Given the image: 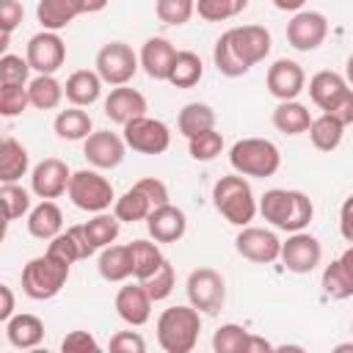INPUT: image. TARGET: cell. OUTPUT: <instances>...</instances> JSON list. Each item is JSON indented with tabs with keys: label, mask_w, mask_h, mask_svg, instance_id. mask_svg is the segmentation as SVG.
<instances>
[{
	"label": "cell",
	"mask_w": 353,
	"mask_h": 353,
	"mask_svg": "<svg viewBox=\"0 0 353 353\" xmlns=\"http://www.w3.org/2000/svg\"><path fill=\"white\" fill-rule=\"evenodd\" d=\"M259 215L273 223L276 229L292 234L303 232L314 215V204L303 190H287V188H270L259 199Z\"/></svg>",
	"instance_id": "cell-1"
},
{
	"label": "cell",
	"mask_w": 353,
	"mask_h": 353,
	"mask_svg": "<svg viewBox=\"0 0 353 353\" xmlns=\"http://www.w3.org/2000/svg\"><path fill=\"white\" fill-rule=\"evenodd\" d=\"M212 204L232 226H248L259 212V201L243 174H226L212 185Z\"/></svg>",
	"instance_id": "cell-2"
},
{
	"label": "cell",
	"mask_w": 353,
	"mask_h": 353,
	"mask_svg": "<svg viewBox=\"0 0 353 353\" xmlns=\"http://www.w3.org/2000/svg\"><path fill=\"white\" fill-rule=\"evenodd\" d=\"M201 312L196 306H168L157 317V345L165 353H190L199 342Z\"/></svg>",
	"instance_id": "cell-3"
},
{
	"label": "cell",
	"mask_w": 353,
	"mask_h": 353,
	"mask_svg": "<svg viewBox=\"0 0 353 353\" xmlns=\"http://www.w3.org/2000/svg\"><path fill=\"white\" fill-rule=\"evenodd\" d=\"M69 270L72 265L52 256L50 251H44L41 256H33L25 268H22V292L33 301H50L55 298L66 281H69Z\"/></svg>",
	"instance_id": "cell-4"
},
{
	"label": "cell",
	"mask_w": 353,
	"mask_h": 353,
	"mask_svg": "<svg viewBox=\"0 0 353 353\" xmlns=\"http://www.w3.org/2000/svg\"><path fill=\"white\" fill-rule=\"evenodd\" d=\"M229 165L243 176H273L281 168V152L268 138H240L229 149Z\"/></svg>",
	"instance_id": "cell-5"
},
{
	"label": "cell",
	"mask_w": 353,
	"mask_h": 353,
	"mask_svg": "<svg viewBox=\"0 0 353 353\" xmlns=\"http://www.w3.org/2000/svg\"><path fill=\"white\" fill-rule=\"evenodd\" d=\"M66 196L72 199V204L83 212H105L116 196H113V185L94 168H80L72 174L69 179V190Z\"/></svg>",
	"instance_id": "cell-6"
},
{
	"label": "cell",
	"mask_w": 353,
	"mask_h": 353,
	"mask_svg": "<svg viewBox=\"0 0 353 353\" xmlns=\"http://www.w3.org/2000/svg\"><path fill=\"white\" fill-rule=\"evenodd\" d=\"M97 74L102 77V83L108 85H127L138 66H141V58L135 55V50L124 41H108L99 47L97 52Z\"/></svg>",
	"instance_id": "cell-7"
},
{
	"label": "cell",
	"mask_w": 353,
	"mask_h": 353,
	"mask_svg": "<svg viewBox=\"0 0 353 353\" xmlns=\"http://www.w3.org/2000/svg\"><path fill=\"white\" fill-rule=\"evenodd\" d=\"M185 292L190 306H196L201 314H218L226 301V281L212 268H196L185 281Z\"/></svg>",
	"instance_id": "cell-8"
},
{
	"label": "cell",
	"mask_w": 353,
	"mask_h": 353,
	"mask_svg": "<svg viewBox=\"0 0 353 353\" xmlns=\"http://www.w3.org/2000/svg\"><path fill=\"white\" fill-rule=\"evenodd\" d=\"M121 135H124L127 146L141 154H163L171 146L168 124H163L160 119H149V116H138V119L127 121Z\"/></svg>",
	"instance_id": "cell-9"
},
{
	"label": "cell",
	"mask_w": 353,
	"mask_h": 353,
	"mask_svg": "<svg viewBox=\"0 0 353 353\" xmlns=\"http://www.w3.org/2000/svg\"><path fill=\"white\" fill-rule=\"evenodd\" d=\"M279 259L284 262V268H287L290 273L306 276V273H312V270L320 265V259H323V245H320V240H317L314 234H309L306 229H303V232H292V234L281 243V256H279Z\"/></svg>",
	"instance_id": "cell-10"
},
{
	"label": "cell",
	"mask_w": 353,
	"mask_h": 353,
	"mask_svg": "<svg viewBox=\"0 0 353 353\" xmlns=\"http://www.w3.org/2000/svg\"><path fill=\"white\" fill-rule=\"evenodd\" d=\"M25 58L36 74H55L66 61V44L55 30H41L30 36Z\"/></svg>",
	"instance_id": "cell-11"
},
{
	"label": "cell",
	"mask_w": 353,
	"mask_h": 353,
	"mask_svg": "<svg viewBox=\"0 0 353 353\" xmlns=\"http://www.w3.org/2000/svg\"><path fill=\"white\" fill-rule=\"evenodd\" d=\"M328 36V19L320 11H295L287 22V41L298 52L317 50Z\"/></svg>",
	"instance_id": "cell-12"
},
{
	"label": "cell",
	"mask_w": 353,
	"mask_h": 353,
	"mask_svg": "<svg viewBox=\"0 0 353 353\" xmlns=\"http://www.w3.org/2000/svg\"><path fill=\"white\" fill-rule=\"evenodd\" d=\"M234 248L243 259L256 265H270L281 256V240L270 229H259V226H240L234 237Z\"/></svg>",
	"instance_id": "cell-13"
},
{
	"label": "cell",
	"mask_w": 353,
	"mask_h": 353,
	"mask_svg": "<svg viewBox=\"0 0 353 353\" xmlns=\"http://www.w3.org/2000/svg\"><path fill=\"white\" fill-rule=\"evenodd\" d=\"M127 152V141L124 135H116L110 130H97L83 141V157L94 165V168H116L121 165Z\"/></svg>",
	"instance_id": "cell-14"
},
{
	"label": "cell",
	"mask_w": 353,
	"mask_h": 353,
	"mask_svg": "<svg viewBox=\"0 0 353 353\" xmlns=\"http://www.w3.org/2000/svg\"><path fill=\"white\" fill-rule=\"evenodd\" d=\"M72 171L61 157H44L30 171V190L39 199H58L69 190Z\"/></svg>",
	"instance_id": "cell-15"
},
{
	"label": "cell",
	"mask_w": 353,
	"mask_h": 353,
	"mask_svg": "<svg viewBox=\"0 0 353 353\" xmlns=\"http://www.w3.org/2000/svg\"><path fill=\"white\" fill-rule=\"evenodd\" d=\"M268 91L270 97H276L279 102H287V99H298V94L303 91L306 85V72L298 61L292 58H279L273 61V66L268 69Z\"/></svg>",
	"instance_id": "cell-16"
},
{
	"label": "cell",
	"mask_w": 353,
	"mask_h": 353,
	"mask_svg": "<svg viewBox=\"0 0 353 353\" xmlns=\"http://www.w3.org/2000/svg\"><path fill=\"white\" fill-rule=\"evenodd\" d=\"M232 36V44L237 50V55L245 61V66H256L259 61H265V55L270 52V30L265 25H240V28H232L229 30Z\"/></svg>",
	"instance_id": "cell-17"
},
{
	"label": "cell",
	"mask_w": 353,
	"mask_h": 353,
	"mask_svg": "<svg viewBox=\"0 0 353 353\" xmlns=\"http://www.w3.org/2000/svg\"><path fill=\"white\" fill-rule=\"evenodd\" d=\"M146 229H149V237L157 243H179L188 232V215L168 201L149 212Z\"/></svg>",
	"instance_id": "cell-18"
},
{
	"label": "cell",
	"mask_w": 353,
	"mask_h": 353,
	"mask_svg": "<svg viewBox=\"0 0 353 353\" xmlns=\"http://www.w3.org/2000/svg\"><path fill=\"white\" fill-rule=\"evenodd\" d=\"M105 116L113 121V124H127L138 116H146V97L138 91V88H130V85H116L110 88V94L105 97V105H102Z\"/></svg>",
	"instance_id": "cell-19"
},
{
	"label": "cell",
	"mask_w": 353,
	"mask_h": 353,
	"mask_svg": "<svg viewBox=\"0 0 353 353\" xmlns=\"http://www.w3.org/2000/svg\"><path fill=\"white\" fill-rule=\"evenodd\" d=\"M152 298H149V292L143 290V284L138 281V284H127V287H121L119 292H116V314L127 323V325H143V323H149V317H152Z\"/></svg>",
	"instance_id": "cell-20"
},
{
	"label": "cell",
	"mask_w": 353,
	"mask_h": 353,
	"mask_svg": "<svg viewBox=\"0 0 353 353\" xmlns=\"http://www.w3.org/2000/svg\"><path fill=\"white\" fill-rule=\"evenodd\" d=\"M47 251H50L52 256H58V259L69 262V265H74L77 259H88L91 254H97V248L91 245V240H88V232H85V226H83V223H77V226H69L66 232L55 234V237L50 240Z\"/></svg>",
	"instance_id": "cell-21"
},
{
	"label": "cell",
	"mask_w": 353,
	"mask_h": 353,
	"mask_svg": "<svg viewBox=\"0 0 353 353\" xmlns=\"http://www.w3.org/2000/svg\"><path fill=\"white\" fill-rule=\"evenodd\" d=\"M350 88L353 85L347 83V77H342L339 72H331V69H323V72L312 74V80H309V97L323 113L331 110L339 102V97H345Z\"/></svg>",
	"instance_id": "cell-22"
},
{
	"label": "cell",
	"mask_w": 353,
	"mask_h": 353,
	"mask_svg": "<svg viewBox=\"0 0 353 353\" xmlns=\"http://www.w3.org/2000/svg\"><path fill=\"white\" fill-rule=\"evenodd\" d=\"M138 58H141L143 72L152 80H165L168 77V69H171V63L176 58V47L168 39H163V36H152V39L143 41Z\"/></svg>",
	"instance_id": "cell-23"
},
{
	"label": "cell",
	"mask_w": 353,
	"mask_h": 353,
	"mask_svg": "<svg viewBox=\"0 0 353 353\" xmlns=\"http://www.w3.org/2000/svg\"><path fill=\"white\" fill-rule=\"evenodd\" d=\"M28 232L36 240H52L63 232V212L52 199H41L28 212Z\"/></svg>",
	"instance_id": "cell-24"
},
{
	"label": "cell",
	"mask_w": 353,
	"mask_h": 353,
	"mask_svg": "<svg viewBox=\"0 0 353 353\" xmlns=\"http://www.w3.org/2000/svg\"><path fill=\"white\" fill-rule=\"evenodd\" d=\"M85 14L83 0H39L36 6V19L44 30H63L72 19Z\"/></svg>",
	"instance_id": "cell-25"
},
{
	"label": "cell",
	"mask_w": 353,
	"mask_h": 353,
	"mask_svg": "<svg viewBox=\"0 0 353 353\" xmlns=\"http://www.w3.org/2000/svg\"><path fill=\"white\" fill-rule=\"evenodd\" d=\"M63 94H66V99H69L72 105L88 108V105H94V102L99 99V94H102V77H99L97 72H91V69H77V72H72V74L66 77Z\"/></svg>",
	"instance_id": "cell-26"
},
{
	"label": "cell",
	"mask_w": 353,
	"mask_h": 353,
	"mask_svg": "<svg viewBox=\"0 0 353 353\" xmlns=\"http://www.w3.org/2000/svg\"><path fill=\"white\" fill-rule=\"evenodd\" d=\"M6 336L14 347L19 350H33L41 345L44 339V323L36 317V314H14L11 320H6Z\"/></svg>",
	"instance_id": "cell-27"
},
{
	"label": "cell",
	"mask_w": 353,
	"mask_h": 353,
	"mask_svg": "<svg viewBox=\"0 0 353 353\" xmlns=\"http://www.w3.org/2000/svg\"><path fill=\"white\" fill-rule=\"evenodd\" d=\"M97 270L105 281H124L135 273L132 268V251H130V243L127 245H105L99 251V259H97Z\"/></svg>",
	"instance_id": "cell-28"
},
{
	"label": "cell",
	"mask_w": 353,
	"mask_h": 353,
	"mask_svg": "<svg viewBox=\"0 0 353 353\" xmlns=\"http://www.w3.org/2000/svg\"><path fill=\"white\" fill-rule=\"evenodd\" d=\"M52 130H55V135L61 141H85L94 132V121L83 108L72 105V108H66V110H61L55 116Z\"/></svg>",
	"instance_id": "cell-29"
},
{
	"label": "cell",
	"mask_w": 353,
	"mask_h": 353,
	"mask_svg": "<svg viewBox=\"0 0 353 353\" xmlns=\"http://www.w3.org/2000/svg\"><path fill=\"white\" fill-rule=\"evenodd\" d=\"M30 168V154L17 138H3L0 143V179L19 182Z\"/></svg>",
	"instance_id": "cell-30"
},
{
	"label": "cell",
	"mask_w": 353,
	"mask_h": 353,
	"mask_svg": "<svg viewBox=\"0 0 353 353\" xmlns=\"http://www.w3.org/2000/svg\"><path fill=\"white\" fill-rule=\"evenodd\" d=\"M273 127L284 135H301V132H309L312 127V116L306 110V105H301L298 99H287V102H279L276 110H273Z\"/></svg>",
	"instance_id": "cell-31"
},
{
	"label": "cell",
	"mask_w": 353,
	"mask_h": 353,
	"mask_svg": "<svg viewBox=\"0 0 353 353\" xmlns=\"http://www.w3.org/2000/svg\"><path fill=\"white\" fill-rule=\"evenodd\" d=\"M154 210V204L149 201V196L132 185L130 190H124L116 201H113V215L121 221V223H138V221H146L149 212Z\"/></svg>",
	"instance_id": "cell-32"
},
{
	"label": "cell",
	"mask_w": 353,
	"mask_h": 353,
	"mask_svg": "<svg viewBox=\"0 0 353 353\" xmlns=\"http://www.w3.org/2000/svg\"><path fill=\"white\" fill-rule=\"evenodd\" d=\"M201 77H204V63H201V58H199L196 52H190V50H176V58H174V63H171L165 80H168L174 88H193Z\"/></svg>",
	"instance_id": "cell-33"
},
{
	"label": "cell",
	"mask_w": 353,
	"mask_h": 353,
	"mask_svg": "<svg viewBox=\"0 0 353 353\" xmlns=\"http://www.w3.org/2000/svg\"><path fill=\"white\" fill-rule=\"evenodd\" d=\"M176 127L185 138H193L199 132H207L215 127V110L207 102H188L179 116H176Z\"/></svg>",
	"instance_id": "cell-34"
},
{
	"label": "cell",
	"mask_w": 353,
	"mask_h": 353,
	"mask_svg": "<svg viewBox=\"0 0 353 353\" xmlns=\"http://www.w3.org/2000/svg\"><path fill=\"white\" fill-rule=\"evenodd\" d=\"M28 94H30V105L39 110H55L61 105V99L66 97L63 85L55 80V74H36L28 83Z\"/></svg>",
	"instance_id": "cell-35"
},
{
	"label": "cell",
	"mask_w": 353,
	"mask_h": 353,
	"mask_svg": "<svg viewBox=\"0 0 353 353\" xmlns=\"http://www.w3.org/2000/svg\"><path fill=\"white\" fill-rule=\"evenodd\" d=\"M342 135H345V124L336 121L334 116L320 113L317 119H312L309 138H312V146H314V149H320V152H334V149L342 143Z\"/></svg>",
	"instance_id": "cell-36"
},
{
	"label": "cell",
	"mask_w": 353,
	"mask_h": 353,
	"mask_svg": "<svg viewBox=\"0 0 353 353\" xmlns=\"http://www.w3.org/2000/svg\"><path fill=\"white\" fill-rule=\"evenodd\" d=\"M130 251H132V268H135L132 276H135L138 281L149 279V276L165 262V256H163L157 240H132V243H130Z\"/></svg>",
	"instance_id": "cell-37"
},
{
	"label": "cell",
	"mask_w": 353,
	"mask_h": 353,
	"mask_svg": "<svg viewBox=\"0 0 353 353\" xmlns=\"http://www.w3.org/2000/svg\"><path fill=\"white\" fill-rule=\"evenodd\" d=\"M212 63H215V69H218L223 77H243V74L248 72L245 61L237 55V50H234V44H232L229 30L218 36V41H215V47H212Z\"/></svg>",
	"instance_id": "cell-38"
},
{
	"label": "cell",
	"mask_w": 353,
	"mask_h": 353,
	"mask_svg": "<svg viewBox=\"0 0 353 353\" xmlns=\"http://www.w3.org/2000/svg\"><path fill=\"white\" fill-rule=\"evenodd\" d=\"M320 284H323V292L328 298H334V301H345V298L353 295V276L347 273V268L339 259H334L331 265L323 268Z\"/></svg>",
	"instance_id": "cell-39"
},
{
	"label": "cell",
	"mask_w": 353,
	"mask_h": 353,
	"mask_svg": "<svg viewBox=\"0 0 353 353\" xmlns=\"http://www.w3.org/2000/svg\"><path fill=\"white\" fill-rule=\"evenodd\" d=\"M83 226H85V232H88V240H91V245H94L97 251H102L105 245H113V243H116L121 221H119L116 215H108V212H97V215H94L91 221H85Z\"/></svg>",
	"instance_id": "cell-40"
},
{
	"label": "cell",
	"mask_w": 353,
	"mask_h": 353,
	"mask_svg": "<svg viewBox=\"0 0 353 353\" xmlns=\"http://www.w3.org/2000/svg\"><path fill=\"white\" fill-rule=\"evenodd\" d=\"M0 204L6 212V221H17L30 212V193L19 182H3L0 188Z\"/></svg>",
	"instance_id": "cell-41"
},
{
	"label": "cell",
	"mask_w": 353,
	"mask_h": 353,
	"mask_svg": "<svg viewBox=\"0 0 353 353\" xmlns=\"http://www.w3.org/2000/svg\"><path fill=\"white\" fill-rule=\"evenodd\" d=\"M251 331H245L237 323H226L212 334V350L215 353H245Z\"/></svg>",
	"instance_id": "cell-42"
},
{
	"label": "cell",
	"mask_w": 353,
	"mask_h": 353,
	"mask_svg": "<svg viewBox=\"0 0 353 353\" xmlns=\"http://www.w3.org/2000/svg\"><path fill=\"white\" fill-rule=\"evenodd\" d=\"M248 0H196V14L204 22H223L243 14Z\"/></svg>",
	"instance_id": "cell-43"
},
{
	"label": "cell",
	"mask_w": 353,
	"mask_h": 353,
	"mask_svg": "<svg viewBox=\"0 0 353 353\" xmlns=\"http://www.w3.org/2000/svg\"><path fill=\"white\" fill-rule=\"evenodd\" d=\"M188 149H190V157L199 160V163H210L215 160L221 152H223V135L212 127L207 132H199L193 138H188Z\"/></svg>",
	"instance_id": "cell-44"
},
{
	"label": "cell",
	"mask_w": 353,
	"mask_h": 353,
	"mask_svg": "<svg viewBox=\"0 0 353 353\" xmlns=\"http://www.w3.org/2000/svg\"><path fill=\"white\" fill-rule=\"evenodd\" d=\"M154 14L163 25H185L190 22V17L196 14V0H157L154 3Z\"/></svg>",
	"instance_id": "cell-45"
},
{
	"label": "cell",
	"mask_w": 353,
	"mask_h": 353,
	"mask_svg": "<svg viewBox=\"0 0 353 353\" xmlns=\"http://www.w3.org/2000/svg\"><path fill=\"white\" fill-rule=\"evenodd\" d=\"M28 105H30L28 85H17V83H0V116L14 119V116H19V113H22Z\"/></svg>",
	"instance_id": "cell-46"
},
{
	"label": "cell",
	"mask_w": 353,
	"mask_h": 353,
	"mask_svg": "<svg viewBox=\"0 0 353 353\" xmlns=\"http://www.w3.org/2000/svg\"><path fill=\"white\" fill-rule=\"evenodd\" d=\"M143 284V290L149 292V298L152 301H165L171 292H174V284H176V276H174V268H171V262L165 259L149 279H143L141 281Z\"/></svg>",
	"instance_id": "cell-47"
},
{
	"label": "cell",
	"mask_w": 353,
	"mask_h": 353,
	"mask_svg": "<svg viewBox=\"0 0 353 353\" xmlns=\"http://www.w3.org/2000/svg\"><path fill=\"white\" fill-rule=\"evenodd\" d=\"M28 74H30V63H28V58H22V55H11V52H6V55L0 58V83L28 85V83H30Z\"/></svg>",
	"instance_id": "cell-48"
},
{
	"label": "cell",
	"mask_w": 353,
	"mask_h": 353,
	"mask_svg": "<svg viewBox=\"0 0 353 353\" xmlns=\"http://www.w3.org/2000/svg\"><path fill=\"white\" fill-rule=\"evenodd\" d=\"M22 3L19 0H0V28H3V39H0V50L8 47V39L14 33V28L22 22Z\"/></svg>",
	"instance_id": "cell-49"
},
{
	"label": "cell",
	"mask_w": 353,
	"mask_h": 353,
	"mask_svg": "<svg viewBox=\"0 0 353 353\" xmlns=\"http://www.w3.org/2000/svg\"><path fill=\"white\" fill-rule=\"evenodd\" d=\"M110 350L113 353H146V342L138 331H119L110 336Z\"/></svg>",
	"instance_id": "cell-50"
},
{
	"label": "cell",
	"mask_w": 353,
	"mask_h": 353,
	"mask_svg": "<svg viewBox=\"0 0 353 353\" xmlns=\"http://www.w3.org/2000/svg\"><path fill=\"white\" fill-rule=\"evenodd\" d=\"M61 350L63 353H88V350H99V345L88 331H69L61 342Z\"/></svg>",
	"instance_id": "cell-51"
},
{
	"label": "cell",
	"mask_w": 353,
	"mask_h": 353,
	"mask_svg": "<svg viewBox=\"0 0 353 353\" xmlns=\"http://www.w3.org/2000/svg\"><path fill=\"white\" fill-rule=\"evenodd\" d=\"M135 185L149 196V201H152L154 207L168 204V188H165V182H163V179H157V176H143V179H138Z\"/></svg>",
	"instance_id": "cell-52"
},
{
	"label": "cell",
	"mask_w": 353,
	"mask_h": 353,
	"mask_svg": "<svg viewBox=\"0 0 353 353\" xmlns=\"http://www.w3.org/2000/svg\"><path fill=\"white\" fill-rule=\"evenodd\" d=\"M328 116H334L336 121H342L345 127L347 124H353V88L345 94V97H339V102L331 108V110H325Z\"/></svg>",
	"instance_id": "cell-53"
},
{
	"label": "cell",
	"mask_w": 353,
	"mask_h": 353,
	"mask_svg": "<svg viewBox=\"0 0 353 353\" xmlns=\"http://www.w3.org/2000/svg\"><path fill=\"white\" fill-rule=\"evenodd\" d=\"M339 232L347 243H353V196H347L339 207Z\"/></svg>",
	"instance_id": "cell-54"
},
{
	"label": "cell",
	"mask_w": 353,
	"mask_h": 353,
	"mask_svg": "<svg viewBox=\"0 0 353 353\" xmlns=\"http://www.w3.org/2000/svg\"><path fill=\"white\" fill-rule=\"evenodd\" d=\"M0 298H3V303H0V320L6 323V320L14 317V292H11L8 284H0Z\"/></svg>",
	"instance_id": "cell-55"
},
{
	"label": "cell",
	"mask_w": 353,
	"mask_h": 353,
	"mask_svg": "<svg viewBox=\"0 0 353 353\" xmlns=\"http://www.w3.org/2000/svg\"><path fill=\"white\" fill-rule=\"evenodd\" d=\"M265 350H276V347H273L268 339L251 334V336H248V347H245V353H265Z\"/></svg>",
	"instance_id": "cell-56"
},
{
	"label": "cell",
	"mask_w": 353,
	"mask_h": 353,
	"mask_svg": "<svg viewBox=\"0 0 353 353\" xmlns=\"http://www.w3.org/2000/svg\"><path fill=\"white\" fill-rule=\"evenodd\" d=\"M273 6L279 11H301L306 6V0H273Z\"/></svg>",
	"instance_id": "cell-57"
},
{
	"label": "cell",
	"mask_w": 353,
	"mask_h": 353,
	"mask_svg": "<svg viewBox=\"0 0 353 353\" xmlns=\"http://www.w3.org/2000/svg\"><path fill=\"white\" fill-rule=\"evenodd\" d=\"M339 262H342V265L347 268V273L353 276V243H350V245H347V248L342 251V256H339Z\"/></svg>",
	"instance_id": "cell-58"
},
{
	"label": "cell",
	"mask_w": 353,
	"mask_h": 353,
	"mask_svg": "<svg viewBox=\"0 0 353 353\" xmlns=\"http://www.w3.org/2000/svg\"><path fill=\"white\" fill-rule=\"evenodd\" d=\"M83 6H85V14H97L108 6V0H83Z\"/></svg>",
	"instance_id": "cell-59"
},
{
	"label": "cell",
	"mask_w": 353,
	"mask_h": 353,
	"mask_svg": "<svg viewBox=\"0 0 353 353\" xmlns=\"http://www.w3.org/2000/svg\"><path fill=\"white\" fill-rule=\"evenodd\" d=\"M345 77H347V83L353 85V52H350L347 61H345Z\"/></svg>",
	"instance_id": "cell-60"
},
{
	"label": "cell",
	"mask_w": 353,
	"mask_h": 353,
	"mask_svg": "<svg viewBox=\"0 0 353 353\" xmlns=\"http://www.w3.org/2000/svg\"><path fill=\"white\" fill-rule=\"evenodd\" d=\"M350 331H353V328H350Z\"/></svg>",
	"instance_id": "cell-61"
}]
</instances>
